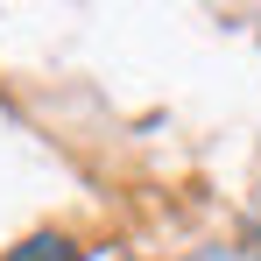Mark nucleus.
<instances>
[{
    "label": "nucleus",
    "instance_id": "1",
    "mask_svg": "<svg viewBox=\"0 0 261 261\" xmlns=\"http://www.w3.org/2000/svg\"><path fill=\"white\" fill-rule=\"evenodd\" d=\"M0 261H85V240L64 233V226H36V233H21Z\"/></svg>",
    "mask_w": 261,
    "mask_h": 261
}]
</instances>
